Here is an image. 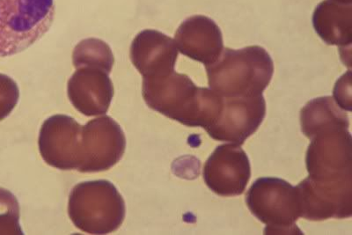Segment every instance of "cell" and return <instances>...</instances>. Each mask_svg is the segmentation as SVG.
<instances>
[{
    "mask_svg": "<svg viewBox=\"0 0 352 235\" xmlns=\"http://www.w3.org/2000/svg\"><path fill=\"white\" fill-rule=\"evenodd\" d=\"M143 97L150 109L188 127L206 130L222 111L223 97L198 87L187 75L175 71L144 78Z\"/></svg>",
    "mask_w": 352,
    "mask_h": 235,
    "instance_id": "cell-1",
    "label": "cell"
},
{
    "mask_svg": "<svg viewBox=\"0 0 352 235\" xmlns=\"http://www.w3.org/2000/svg\"><path fill=\"white\" fill-rule=\"evenodd\" d=\"M206 68L210 89L222 97L263 95L274 74L272 56L260 46L226 48L218 60Z\"/></svg>",
    "mask_w": 352,
    "mask_h": 235,
    "instance_id": "cell-2",
    "label": "cell"
},
{
    "mask_svg": "<svg viewBox=\"0 0 352 235\" xmlns=\"http://www.w3.org/2000/svg\"><path fill=\"white\" fill-rule=\"evenodd\" d=\"M68 214L78 230L90 234H108L124 222L125 203L110 181H84L71 191Z\"/></svg>",
    "mask_w": 352,
    "mask_h": 235,
    "instance_id": "cell-3",
    "label": "cell"
},
{
    "mask_svg": "<svg viewBox=\"0 0 352 235\" xmlns=\"http://www.w3.org/2000/svg\"><path fill=\"white\" fill-rule=\"evenodd\" d=\"M55 0H0V58L19 54L50 30Z\"/></svg>",
    "mask_w": 352,
    "mask_h": 235,
    "instance_id": "cell-4",
    "label": "cell"
},
{
    "mask_svg": "<svg viewBox=\"0 0 352 235\" xmlns=\"http://www.w3.org/2000/svg\"><path fill=\"white\" fill-rule=\"evenodd\" d=\"M248 209L267 225L265 234L296 233L295 225L300 217V202L296 188L278 177H262L248 190Z\"/></svg>",
    "mask_w": 352,
    "mask_h": 235,
    "instance_id": "cell-5",
    "label": "cell"
},
{
    "mask_svg": "<svg viewBox=\"0 0 352 235\" xmlns=\"http://www.w3.org/2000/svg\"><path fill=\"white\" fill-rule=\"evenodd\" d=\"M126 147V139L114 119L103 115L93 119L81 130L80 165L81 173H98L118 164Z\"/></svg>",
    "mask_w": 352,
    "mask_h": 235,
    "instance_id": "cell-6",
    "label": "cell"
},
{
    "mask_svg": "<svg viewBox=\"0 0 352 235\" xmlns=\"http://www.w3.org/2000/svg\"><path fill=\"white\" fill-rule=\"evenodd\" d=\"M300 217L311 221L352 215V177L334 181L308 177L296 187Z\"/></svg>",
    "mask_w": 352,
    "mask_h": 235,
    "instance_id": "cell-7",
    "label": "cell"
},
{
    "mask_svg": "<svg viewBox=\"0 0 352 235\" xmlns=\"http://www.w3.org/2000/svg\"><path fill=\"white\" fill-rule=\"evenodd\" d=\"M351 135L349 130L336 129L311 139L307 152L309 177L333 181L352 177Z\"/></svg>",
    "mask_w": 352,
    "mask_h": 235,
    "instance_id": "cell-8",
    "label": "cell"
},
{
    "mask_svg": "<svg viewBox=\"0 0 352 235\" xmlns=\"http://www.w3.org/2000/svg\"><path fill=\"white\" fill-rule=\"evenodd\" d=\"M223 99L218 120L206 131L213 139L241 146L263 124L266 115L265 99L263 95Z\"/></svg>",
    "mask_w": 352,
    "mask_h": 235,
    "instance_id": "cell-9",
    "label": "cell"
},
{
    "mask_svg": "<svg viewBox=\"0 0 352 235\" xmlns=\"http://www.w3.org/2000/svg\"><path fill=\"white\" fill-rule=\"evenodd\" d=\"M203 175L207 186L217 195L240 196L250 180V159L241 146H219L207 159Z\"/></svg>",
    "mask_w": 352,
    "mask_h": 235,
    "instance_id": "cell-10",
    "label": "cell"
},
{
    "mask_svg": "<svg viewBox=\"0 0 352 235\" xmlns=\"http://www.w3.org/2000/svg\"><path fill=\"white\" fill-rule=\"evenodd\" d=\"M81 130L82 126L66 115H52L44 121L38 140L43 161L60 170L78 169Z\"/></svg>",
    "mask_w": 352,
    "mask_h": 235,
    "instance_id": "cell-11",
    "label": "cell"
},
{
    "mask_svg": "<svg viewBox=\"0 0 352 235\" xmlns=\"http://www.w3.org/2000/svg\"><path fill=\"white\" fill-rule=\"evenodd\" d=\"M175 45L182 55L210 65L224 49L223 34L215 21L204 15L186 19L175 33Z\"/></svg>",
    "mask_w": 352,
    "mask_h": 235,
    "instance_id": "cell-12",
    "label": "cell"
},
{
    "mask_svg": "<svg viewBox=\"0 0 352 235\" xmlns=\"http://www.w3.org/2000/svg\"><path fill=\"white\" fill-rule=\"evenodd\" d=\"M109 74L96 67H80L68 83L72 105L86 117L105 115L114 96Z\"/></svg>",
    "mask_w": 352,
    "mask_h": 235,
    "instance_id": "cell-13",
    "label": "cell"
},
{
    "mask_svg": "<svg viewBox=\"0 0 352 235\" xmlns=\"http://www.w3.org/2000/svg\"><path fill=\"white\" fill-rule=\"evenodd\" d=\"M177 58L175 41L156 30L138 34L131 47V61L144 78L174 71Z\"/></svg>",
    "mask_w": 352,
    "mask_h": 235,
    "instance_id": "cell-14",
    "label": "cell"
},
{
    "mask_svg": "<svg viewBox=\"0 0 352 235\" xmlns=\"http://www.w3.org/2000/svg\"><path fill=\"white\" fill-rule=\"evenodd\" d=\"M314 30L328 45L351 47L352 5L335 0H323L313 15Z\"/></svg>",
    "mask_w": 352,
    "mask_h": 235,
    "instance_id": "cell-15",
    "label": "cell"
},
{
    "mask_svg": "<svg viewBox=\"0 0 352 235\" xmlns=\"http://www.w3.org/2000/svg\"><path fill=\"white\" fill-rule=\"evenodd\" d=\"M301 131L313 139L331 130H349L350 119L331 96L319 97L308 102L300 111Z\"/></svg>",
    "mask_w": 352,
    "mask_h": 235,
    "instance_id": "cell-16",
    "label": "cell"
},
{
    "mask_svg": "<svg viewBox=\"0 0 352 235\" xmlns=\"http://www.w3.org/2000/svg\"><path fill=\"white\" fill-rule=\"evenodd\" d=\"M74 64L77 68L96 67L109 74L114 65L111 49L104 42L96 39L78 43L74 52Z\"/></svg>",
    "mask_w": 352,
    "mask_h": 235,
    "instance_id": "cell-17",
    "label": "cell"
},
{
    "mask_svg": "<svg viewBox=\"0 0 352 235\" xmlns=\"http://www.w3.org/2000/svg\"><path fill=\"white\" fill-rule=\"evenodd\" d=\"M0 234H24L16 197L4 188H0Z\"/></svg>",
    "mask_w": 352,
    "mask_h": 235,
    "instance_id": "cell-18",
    "label": "cell"
},
{
    "mask_svg": "<svg viewBox=\"0 0 352 235\" xmlns=\"http://www.w3.org/2000/svg\"><path fill=\"white\" fill-rule=\"evenodd\" d=\"M20 97L16 82L8 75L0 74V121L14 111Z\"/></svg>",
    "mask_w": 352,
    "mask_h": 235,
    "instance_id": "cell-19",
    "label": "cell"
},
{
    "mask_svg": "<svg viewBox=\"0 0 352 235\" xmlns=\"http://www.w3.org/2000/svg\"><path fill=\"white\" fill-rule=\"evenodd\" d=\"M335 1L345 3V4H351L352 0H335Z\"/></svg>",
    "mask_w": 352,
    "mask_h": 235,
    "instance_id": "cell-20",
    "label": "cell"
}]
</instances>
